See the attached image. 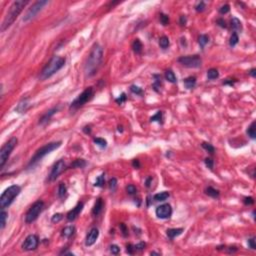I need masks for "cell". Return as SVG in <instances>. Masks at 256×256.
<instances>
[{
  "instance_id": "cell-1",
  "label": "cell",
  "mask_w": 256,
  "mask_h": 256,
  "mask_svg": "<svg viewBox=\"0 0 256 256\" xmlns=\"http://www.w3.org/2000/svg\"><path fill=\"white\" fill-rule=\"evenodd\" d=\"M103 60V49L100 46V44L95 43L92 46V49L87 57V60L85 62L84 71L86 76L91 77L97 73L98 69L100 68Z\"/></svg>"
},
{
  "instance_id": "cell-2",
  "label": "cell",
  "mask_w": 256,
  "mask_h": 256,
  "mask_svg": "<svg viewBox=\"0 0 256 256\" xmlns=\"http://www.w3.org/2000/svg\"><path fill=\"white\" fill-rule=\"evenodd\" d=\"M27 4H28V1H24V0H17V1H14L11 4L1 24V32H4L5 30L8 29L13 24V22L16 20L18 15L21 13L22 10Z\"/></svg>"
},
{
  "instance_id": "cell-3",
  "label": "cell",
  "mask_w": 256,
  "mask_h": 256,
  "mask_svg": "<svg viewBox=\"0 0 256 256\" xmlns=\"http://www.w3.org/2000/svg\"><path fill=\"white\" fill-rule=\"evenodd\" d=\"M64 65H65V58L60 56H53L50 59V61L45 65V67L42 69V71L40 72L39 79L45 80L47 78L51 77L57 71H59Z\"/></svg>"
},
{
  "instance_id": "cell-4",
  "label": "cell",
  "mask_w": 256,
  "mask_h": 256,
  "mask_svg": "<svg viewBox=\"0 0 256 256\" xmlns=\"http://www.w3.org/2000/svg\"><path fill=\"white\" fill-rule=\"evenodd\" d=\"M62 142L61 141H56V142H50L45 144L44 146H42L41 148H39L38 150L35 152V154L32 156V158L30 159V161L28 162V165H27V168H31L33 167L37 162H39L44 156H46L47 154L51 153L52 151L56 150V149L59 148L61 146Z\"/></svg>"
},
{
  "instance_id": "cell-5",
  "label": "cell",
  "mask_w": 256,
  "mask_h": 256,
  "mask_svg": "<svg viewBox=\"0 0 256 256\" xmlns=\"http://www.w3.org/2000/svg\"><path fill=\"white\" fill-rule=\"evenodd\" d=\"M20 191H21V188L18 185H11L8 188L5 189L3 193L1 194V197H0V207H1V209H5L9 205H11L14 199L19 195Z\"/></svg>"
},
{
  "instance_id": "cell-6",
  "label": "cell",
  "mask_w": 256,
  "mask_h": 256,
  "mask_svg": "<svg viewBox=\"0 0 256 256\" xmlns=\"http://www.w3.org/2000/svg\"><path fill=\"white\" fill-rule=\"evenodd\" d=\"M93 95H94V89L93 87H87L86 89L83 91L81 94H79L70 104V109L76 110L78 108L82 107L83 105H85L88 101L92 99Z\"/></svg>"
},
{
  "instance_id": "cell-7",
  "label": "cell",
  "mask_w": 256,
  "mask_h": 256,
  "mask_svg": "<svg viewBox=\"0 0 256 256\" xmlns=\"http://www.w3.org/2000/svg\"><path fill=\"white\" fill-rule=\"evenodd\" d=\"M17 142H18L17 138L12 137L11 139H9V140L7 141L3 146H2L1 150H0V167H1V169L3 168L5 163H6L7 160H8L12 150H13V149L15 148V146L17 145Z\"/></svg>"
},
{
  "instance_id": "cell-8",
  "label": "cell",
  "mask_w": 256,
  "mask_h": 256,
  "mask_svg": "<svg viewBox=\"0 0 256 256\" xmlns=\"http://www.w3.org/2000/svg\"><path fill=\"white\" fill-rule=\"evenodd\" d=\"M43 208H44V202L42 200H37L36 202H34L31 205V207L28 209L26 215H25V222L27 224L34 222L35 220L38 218V216L42 212Z\"/></svg>"
},
{
  "instance_id": "cell-9",
  "label": "cell",
  "mask_w": 256,
  "mask_h": 256,
  "mask_svg": "<svg viewBox=\"0 0 256 256\" xmlns=\"http://www.w3.org/2000/svg\"><path fill=\"white\" fill-rule=\"evenodd\" d=\"M47 4H48V1H46V0H39V1L34 2V3L32 4V6L27 10V12L23 16V21L29 22L30 20H32L43 9V7Z\"/></svg>"
},
{
  "instance_id": "cell-10",
  "label": "cell",
  "mask_w": 256,
  "mask_h": 256,
  "mask_svg": "<svg viewBox=\"0 0 256 256\" xmlns=\"http://www.w3.org/2000/svg\"><path fill=\"white\" fill-rule=\"evenodd\" d=\"M180 64L188 68H199L202 64V59L198 55H189V56H181L177 60Z\"/></svg>"
},
{
  "instance_id": "cell-11",
  "label": "cell",
  "mask_w": 256,
  "mask_h": 256,
  "mask_svg": "<svg viewBox=\"0 0 256 256\" xmlns=\"http://www.w3.org/2000/svg\"><path fill=\"white\" fill-rule=\"evenodd\" d=\"M65 168H66V165H65V162L63 159H60V160L55 162V163L53 164L49 175H48V181L52 182V181L56 180V179L58 178V176H59L60 174L65 170Z\"/></svg>"
},
{
  "instance_id": "cell-12",
  "label": "cell",
  "mask_w": 256,
  "mask_h": 256,
  "mask_svg": "<svg viewBox=\"0 0 256 256\" xmlns=\"http://www.w3.org/2000/svg\"><path fill=\"white\" fill-rule=\"evenodd\" d=\"M39 244V239L35 234H30L25 238L23 244H22V249L25 251H31L35 250Z\"/></svg>"
},
{
  "instance_id": "cell-13",
  "label": "cell",
  "mask_w": 256,
  "mask_h": 256,
  "mask_svg": "<svg viewBox=\"0 0 256 256\" xmlns=\"http://www.w3.org/2000/svg\"><path fill=\"white\" fill-rule=\"evenodd\" d=\"M155 214H156V216L160 219L169 218L172 214V208H171L170 204L165 203V204L159 205L155 210Z\"/></svg>"
},
{
  "instance_id": "cell-14",
  "label": "cell",
  "mask_w": 256,
  "mask_h": 256,
  "mask_svg": "<svg viewBox=\"0 0 256 256\" xmlns=\"http://www.w3.org/2000/svg\"><path fill=\"white\" fill-rule=\"evenodd\" d=\"M83 206H84L83 202H78L77 205H76L74 208H73L72 210H70V211L67 213L66 218H67L68 221H74V220L79 216V214L81 213V211H82V209H83Z\"/></svg>"
},
{
  "instance_id": "cell-15",
  "label": "cell",
  "mask_w": 256,
  "mask_h": 256,
  "mask_svg": "<svg viewBox=\"0 0 256 256\" xmlns=\"http://www.w3.org/2000/svg\"><path fill=\"white\" fill-rule=\"evenodd\" d=\"M98 236H99V230L97 228H92L89 232H88L87 236H86L85 239V245L86 246H91L96 242V240L98 239Z\"/></svg>"
},
{
  "instance_id": "cell-16",
  "label": "cell",
  "mask_w": 256,
  "mask_h": 256,
  "mask_svg": "<svg viewBox=\"0 0 256 256\" xmlns=\"http://www.w3.org/2000/svg\"><path fill=\"white\" fill-rule=\"evenodd\" d=\"M103 207H104V202H103L102 198H98L96 200L94 206L92 208V215L93 216H98L103 210Z\"/></svg>"
},
{
  "instance_id": "cell-17",
  "label": "cell",
  "mask_w": 256,
  "mask_h": 256,
  "mask_svg": "<svg viewBox=\"0 0 256 256\" xmlns=\"http://www.w3.org/2000/svg\"><path fill=\"white\" fill-rule=\"evenodd\" d=\"M58 109H59V108H58V107H53V108H51V109H49L46 113L44 114V115L42 116L41 118L39 119V123H40V124H44V123H46L47 121L49 120V119L51 118L52 116L57 112Z\"/></svg>"
},
{
  "instance_id": "cell-18",
  "label": "cell",
  "mask_w": 256,
  "mask_h": 256,
  "mask_svg": "<svg viewBox=\"0 0 256 256\" xmlns=\"http://www.w3.org/2000/svg\"><path fill=\"white\" fill-rule=\"evenodd\" d=\"M182 232H183V228H170V229H167L166 234L170 239H173V238L179 236Z\"/></svg>"
},
{
  "instance_id": "cell-19",
  "label": "cell",
  "mask_w": 256,
  "mask_h": 256,
  "mask_svg": "<svg viewBox=\"0 0 256 256\" xmlns=\"http://www.w3.org/2000/svg\"><path fill=\"white\" fill-rule=\"evenodd\" d=\"M204 192H205V194L208 195V196H210V197H212V198H218L219 195H220V192L218 191V190L213 188V187H211V186L206 187L204 190Z\"/></svg>"
},
{
  "instance_id": "cell-20",
  "label": "cell",
  "mask_w": 256,
  "mask_h": 256,
  "mask_svg": "<svg viewBox=\"0 0 256 256\" xmlns=\"http://www.w3.org/2000/svg\"><path fill=\"white\" fill-rule=\"evenodd\" d=\"M184 85L187 89H192L196 85V78L194 76H189V77L184 79Z\"/></svg>"
},
{
  "instance_id": "cell-21",
  "label": "cell",
  "mask_w": 256,
  "mask_h": 256,
  "mask_svg": "<svg viewBox=\"0 0 256 256\" xmlns=\"http://www.w3.org/2000/svg\"><path fill=\"white\" fill-rule=\"evenodd\" d=\"M75 232V227L74 226H66L62 229L61 231V235L65 238H69L71 237Z\"/></svg>"
},
{
  "instance_id": "cell-22",
  "label": "cell",
  "mask_w": 256,
  "mask_h": 256,
  "mask_svg": "<svg viewBox=\"0 0 256 256\" xmlns=\"http://www.w3.org/2000/svg\"><path fill=\"white\" fill-rule=\"evenodd\" d=\"M132 49L133 51L136 53V54H140L142 52V49H143V45L141 41L139 39H135L132 43Z\"/></svg>"
},
{
  "instance_id": "cell-23",
  "label": "cell",
  "mask_w": 256,
  "mask_h": 256,
  "mask_svg": "<svg viewBox=\"0 0 256 256\" xmlns=\"http://www.w3.org/2000/svg\"><path fill=\"white\" fill-rule=\"evenodd\" d=\"M29 104L27 102V100H22L21 102H19V104L17 105V107L15 108V111H17L18 113H24L25 111L28 109Z\"/></svg>"
},
{
  "instance_id": "cell-24",
  "label": "cell",
  "mask_w": 256,
  "mask_h": 256,
  "mask_svg": "<svg viewBox=\"0 0 256 256\" xmlns=\"http://www.w3.org/2000/svg\"><path fill=\"white\" fill-rule=\"evenodd\" d=\"M86 165H87V163L84 159H76L71 163L70 168H84Z\"/></svg>"
},
{
  "instance_id": "cell-25",
  "label": "cell",
  "mask_w": 256,
  "mask_h": 256,
  "mask_svg": "<svg viewBox=\"0 0 256 256\" xmlns=\"http://www.w3.org/2000/svg\"><path fill=\"white\" fill-rule=\"evenodd\" d=\"M169 196H170L169 192L163 191V192H160V193H157V194L154 195L153 199L155 200V201H164V200H166Z\"/></svg>"
},
{
  "instance_id": "cell-26",
  "label": "cell",
  "mask_w": 256,
  "mask_h": 256,
  "mask_svg": "<svg viewBox=\"0 0 256 256\" xmlns=\"http://www.w3.org/2000/svg\"><path fill=\"white\" fill-rule=\"evenodd\" d=\"M231 27L233 28L234 31H239V30L242 29V24L241 21L239 19L236 18V17H233L231 19Z\"/></svg>"
},
{
  "instance_id": "cell-27",
  "label": "cell",
  "mask_w": 256,
  "mask_h": 256,
  "mask_svg": "<svg viewBox=\"0 0 256 256\" xmlns=\"http://www.w3.org/2000/svg\"><path fill=\"white\" fill-rule=\"evenodd\" d=\"M7 218H8V213L5 211L4 209H1V213H0V224H1V230L4 229L5 225H6Z\"/></svg>"
},
{
  "instance_id": "cell-28",
  "label": "cell",
  "mask_w": 256,
  "mask_h": 256,
  "mask_svg": "<svg viewBox=\"0 0 256 256\" xmlns=\"http://www.w3.org/2000/svg\"><path fill=\"white\" fill-rule=\"evenodd\" d=\"M218 77H219V72L218 70L215 69V68H211V69H209L208 71H207V78H208L209 80H214Z\"/></svg>"
},
{
  "instance_id": "cell-29",
  "label": "cell",
  "mask_w": 256,
  "mask_h": 256,
  "mask_svg": "<svg viewBox=\"0 0 256 256\" xmlns=\"http://www.w3.org/2000/svg\"><path fill=\"white\" fill-rule=\"evenodd\" d=\"M165 78H166L167 81H169V82H171V83H175L177 81L176 76H175V74H174V72L172 71V70H170V69H168V70H166V71H165Z\"/></svg>"
},
{
  "instance_id": "cell-30",
  "label": "cell",
  "mask_w": 256,
  "mask_h": 256,
  "mask_svg": "<svg viewBox=\"0 0 256 256\" xmlns=\"http://www.w3.org/2000/svg\"><path fill=\"white\" fill-rule=\"evenodd\" d=\"M247 134L251 139H255L256 137V132H255V121L250 124V126L247 128Z\"/></svg>"
},
{
  "instance_id": "cell-31",
  "label": "cell",
  "mask_w": 256,
  "mask_h": 256,
  "mask_svg": "<svg viewBox=\"0 0 256 256\" xmlns=\"http://www.w3.org/2000/svg\"><path fill=\"white\" fill-rule=\"evenodd\" d=\"M208 42H209V37L207 36V35L201 34L198 37V43H199V45H200V47H201V48H204V46Z\"/></svg>"
},
{
  "instance_id": "cell-32",
  "label": "cell",
  "mask_w": 256,
  "mask_h": 256,
  "mask_svg": "<svg viewBox=\"0 0 256 256\" xmlns=\"http://www.w3.org/2000/svg\"><path fill=\"white\" fill-rule=\"evenodd\" d=\"M169 44H170V42H169L168 37L162 36V37L159 38V45H160L161 48H163V49H166V48L169 46Z\"/></svg>"
},
{
  "instance_id": "cell-33",
  "label": "cell",
  "mask_w": 256,
  "mask_h": 256,
  "mask_svg": "<svg viewBox=\"0 0 256 256\" xmlns=\"http://www.w3.org/2000/svg\"><path fill=\"white\" fill-rule=\"evenodd\" d=\"M93 142H94L97 146H99L100 148H105V147L107 146V141L103 138H99V137L94 138L93 139Z\"/></svg>"
},
{
  "instance_id": "cell-34",
  "label": "cell",
  "mask_w": 256,
  "mask_h": 256,
  "mask_svg": "<svg viewBox=\"0 0 256 256\" xmlns=\"http://www.w3.org/2000/svg\"><path fill=\"white\" fill-rule=\"evenodd\" d=\"M105 184V174H101L100 176H98L97 178H96V181L94 183V186L96 187H102L103 185Z\"/></svg>"
},
{
  "instance_id": "cell-35",
  "label": "cell",
  "mask_w": 256,
  "mask_h": 256,
  "mask_svg": "<svg viewBox=\"0 0 256 256\" xmlns=\"http://www.w3.org/2000/svg\"><path fill=\"white\" fill-rule=\"evenodd\" d=\"M66 191H67V188L65 186L64 183H60L59 186H58V196L60 198H63V197L66 195Z\"/></svg>"
},
{
  "instance_id": "cell-36",
  "label": "cell",
  "mask_w": 256,
  "mask_h": 256,
  "mask_svg": "<svg viewBox=\"0 0 256 256\" xmlns=\"http://www.w3.org/2000/svg\"><path fill=\"white\" fill-rule=\"evenodd\" d=\"M162 120H163V113H162V111H158V112H157L155 115H153L150 118L151 122L157 121V122H159V123H162Z\"/></svg>"
},
{
  "instance_id": "cell-37",
  "label": "cell",
  "mask_w": 256,
  "mask_h": 256,
  "mask_svg": "<svg viewBox=\"0 0 256 256\" xmlns=\"http://www.w3.org/2000/svg\"><path fill=\"white\" fill-rule=\"evenodd\" d=\"M238 40H239V37H238V35L236 32H233L231 37H230V40H229V45L231 47H234L235 45L238 43Z\"/></svg>"
},
{
  "instance_id": "cell-38",
  "label": "cell",
  "mask_w": 256,
  "mask_h": 256,
  "mask_svg": "<svg viewBox=\"0 0 256 256\" xmlns=\"http://www.w3.org/2000/svg\"><path fill=\"white\" fill-rule=\"evenodd\" d=\"M153 77L156 78L155 81H154V83H153V88H154V90L158 91V88L160 87V85H161V76L160 75H153Z\"/></svg>"
},
{
  "instance_id": "cell-39",
  "label": "cell",
  "mask_w": 256,
  "mask_h": 256,
  "mask_svg": "<svg viewBox=\"0 0 256 256\" xmlns=\"http://www.w3.org/2000/svg\"><path fill=\"white\" fill-rule=\"evenodd\" d=\"M202 147H203V148H204L206 151H208L210 154H213V153H214V151H215V148H214V147L212 146L210 143L203 142V143H202Z\"/></svg>"
},
{
  "instance_id": "cell-40",
  "label": "cell",
  "mask_w": 256,
  "mask_h": 256,
  "mask_svg": "<svg viewBox=\"0 0 256 256\" xmlns=\"http://www.w3.org/2000/svg\"><path fill=\"white\" fill-rule=\"evenodd\" d=\"M126 191H127V193L129 195H134V194H136V192H137V188H136L134 185L129 184L126 186Z\"/></svg>"
},
{
  "instance_id": "cell-41",
  "label": "cell",
  "mask_w": 256,
  "mask_h": 256,
  "mask_svg": "<svg viewBox=\"0 0 256 256\" xmlns=\"http://www.w3.org/2000/svg\"><path fill=\"white\" fill-rule=\"evenodd\" d=\"M108 186H109L111 191H114L116 186H117V180H116V178H111L109 182H108Z\"/></svg>"
},
{
  "instance_id": "cell-42",
  "label": "cell",
  "mask_w": 256,
  "mask_h": 256,
  "mask_svg": "<svg viewBox=\"0 0 256 256\" xmlns=\"http://www.w3.org/2000/svg\"><path fill=\"white\" fill-rule=\"evenodd\" d=\"M130 91L131 92H133V93H135V94H138V95H141L142 94V89H141L140 87H138V86H136V85H131V87H130Z\"/></svg>"
},
{
  "instance_id": "cell-43",
  "label": "cell",
  "mask_w": 256,
  "mask_h": 256,
  "mask_svg": "<svg viewBox=\"0 0 256 256\" xmlns=\"http://www.w3.org/2000/svg\"><path fill=\"white\" fill-rule=\"evenodd\" d=\"M230 11V6L228 4H224L222 5L221 7L219 8V13L220 14H226Z\"/></svg>"
},
{
  "instance_id": "cell-44",
  "label": "cell",
  "mask_w": 256,
  "mask_h": 256,
  "mask_svg": "<svg viewBox=\"0 0 256 256\" xmlns=\"http://www.w3.org/2000/svg\"><path fill=\"white\" fill-rule=\"evenodd\" d=\"M159 18H160V22L163 25H167V24L169 23V17H168V15L161 13L160 14V17H159Z\"/></svg>"
},
{
  "instance_id": "cell-45",
  "label": "cell",
  "mask_w": 256,
  "mask_h": 256,
  "mask_svg": "<svg viewBox=\"0 0 256 256\" xmlns=\"http://www.w3.org/2000/svg\"><path fill=\"white\" fill-rule=\"evenodd\" d=\"M62 218H63V215L61 213H56V214H54L52 216L51 222L52 223H57V222H59L60 220H62Z\"/></svg>"
},
{
  "instance_id": "cell-46",
  "label": "cell",
  "mask_w": 256,
  "mask_h": 256,
  "mask_svg": "<svg viewBox=\"0 0 256 256\" xmlns=\"http://www.w3.org/2000/svg\"><path fill=\"white\" fill-rule=\"evenodd\" d=\"M204 163H205V165H206L207 167H208L209 169H213V165H214V161H213V159L208 158V157H207V158H205Z\"/></svg>"
},
{
  "instance_id": "cell-47",
  "label": "cell",
  "mask_w": 256,
  "mask_h": 256,
  "mask_svg": "<svg viewBox=\"0 0 256 256\" xmlns=\"http://www.w3.org/2000/svg\"><path fill=\"white\" fill-rule=\"evenodd\" d=\"M110 252L114 255H117L118 253L120 252V248H119V246H117V245L112 244L110 246Z\"/></svg>"
},
{
  "instance_id": "cell-48",
  "label": "cell",
  "mask_w": 256,
  "mask_h": 256,
  "mask_svg": "<svg viewBox=\"0 0 256 256\" xmlns=\"http://www.w3.org/2000/svg\"><path fill=\"white\" fill-rule=\"evenodd\" d=\"M205 7H206V6H205V3L203 1H201V2H199L196 6H195V10H196L197 12H202V11H204Z\"/></svg>"
},
{
  "instance_id": "cell-49",
  "label": "cell",
  "mask_w": 256,
  "mask_h": 256,
  "mask_svg": "<svg viewBox=\"0 0 256 256\" xmlns=\"http://www.w3.org/2000/svg\"><path fill=\"white\" fill-rule=\"evenodd\" d=\"M119 227H120V230L122 231L123 236H125V237L127 236V235H128V229H127V227H126V225L124 224V223H120Z\"/></svg>"
},
{
  "instance_id": "cell-50",
  "label": "cell",
  "mask_w": 256,
  "mask_h": 256,
  "mask_svg": "<svg viewBox=\"0 0 256 256\" xmlns=\"http://www.w3.org/2000/svg\"><path fill=\"white\" fill-rule=\"evenodd\" d=\"M126 99H127V97H126V94H125V93H122V94L119 96V97L115 101L118 103V104H122L123 102H125Z\"/></svg>"
},
{
  "instance_id": "cell-51",
  "label": "cell",
  "mask_w": 256,
  "mask_h": 256,
  "mask_svg": "<svg viewBox=\"0 0 256 256\" xmlns=\"http://www.w3.org/2000/svg\"><path fill=\"white\" fill-rule=\"evenodd\" d=\"M243 203L245 205H252L254 203V199L252 197H244L243 198Z\"/></svg>"
},
{
  "instance_id": "cell-52",
  "label": "cell",
  "mask_w": 256,
  "mask_h": 256,
  "mask_svg": "<svg viewBox=\"0 0 256 256\" xmlns=\"http://www.w3.org/2000/svg\"><path fill=\"white\" fill-rule=\"evenodd\" d=\"M145 246H146L145 242H140V243H138V244L134 245V248H135V251H137V250L140 251V250H143L144 248H145Z\"/></svg>"
},
{
  "instance_id": "cell-53",
  "label": "cell",
  "mask_w": 256,
  "mask_h": 256,
  "mask_svg": "<svg viewBox=\"0 0 256 256\" xmlns=\"http://www.w3.org/2000/svg\"><path fill=\"white\" fill-rule=\"evenodd\" d=\"M248 246H249L251 249L254 250L256 248V244H255V238L252 237V238H249L248 239Z\"/></svg>"
},
{
  "instance_id": "cell-54",
  "label": "cell",
  "mask_w": 256,
  "mask_h": 256,
  "mask_svg": "<svg viewBox=\"0 0 256 256\" xmlns=\"http://www.w3.org/2000/svg\"><path fill=\"white\" fill-rule=\"evenodd\" d=\"M126 251H127L128 254H133L134 251H135V248H134V245L132 244H127V246H126Z\"/></svg>"
},
{
  "instance_id": "cell-55",
  "label": "cell",
  "mask_w": 256,
  "mask_h": 256,
  "mask_svg": "<svg viewBox=\"0 0 256 256\" xmlns=\"http://www.w3.org/2000/svg\"><path fill=\"white\" fill-rule=\"evenodd\" d=\"M217 24H218L220 27H222V28H226V27H227L226 22H225L224 19H222V18L217 19Z\"/></svg>"
},
{
  "instance_id": "cell-56",
  "label": "cell",
  "mask_w": 256,
  "mask_h": 256,
  "mask_svg": "<svg viewBox=\"0 0 256 256\" xmlns=\"http://www.w3.org/2000/svg\"><path fill=\"white\" fill-rule=\"evenodd\" d=\"M187 22V18L185 15H182V16H180V19H179V24L181 25V26H184L185 24H186Z\"/></svg>"
},
{
  "instance_id": "cell-57",
  "label": "cell",
  "mask_w": 256,
  "mask_h": 256,
  "mask_svg": "<svg viewBox=\"0 0 256 256\" xmlns=\"http://www.w3.org/2000/svg\"><path fill=\"white\" fill-rule=\"evenodd\" d=\"M235 82H236V80H234V79H226L225 81H223V84H224V85H231L232 86Z\"/></svg>"
},
{
  "instance_id": "cell-58",
  "label": "cell",
  "mask_w": 256,
  "mask_h": 256,
  "mask_svg": "<svg viewBox=\"0 0 256 256\" xmlns=\"http://www.w3.org/2000/svg\"><path fill=\"white\" fill-rule=\"evenodd\" d=\"M132 165L134 168H139V167H140V162H139L138 159H134L132 161Z\"/></svg>"
},
{
  "instance_id": "cell-59",
  "label": "cell",
  "mask_w": 256,
  "mask_h": 256,
  "mask_svg": "<svg viewBox=\"0 0 256 256\" xmlns=\"http://www.w3.org/2000/svg\"><path fill=\"white\" fill-rule=\"evenodd\" d=\"M83 131H84V132H85L86 134H89V133L91 132V128H90V126H85V127L83 128Z\"/></svg>"
},
{
  "instance_id": "cell-60",
  "label": "cell",
  "mask_w": 256,
  "mask_h": 256,
  "mask_svg": "<svg viewBox=\"0 0 256 256\" xmlns=\"http://www.w3.org/2000/svg\"><path fill=\"white\" fill-rule=\"evenodd\" d=\"M249 74L251 75L252 77H255V76H256V69H255V68H252V69L250 70V71H249Z\"/></svg>"
},
{
  "instance_id": "cell-61",
  "label": "cell",
  "mask_w": 256,
  "mask_h": 256,
  "mask_svg": "<svg viewBox=\"0 0 256 256\" xmlns=\"http://www.w3.org/2000/svg\"><path fill=\"white\" fill-rule=\"evenodd\" d=\"M150 181H152V177H149V178H147V180H146V186L147 187L150 186Z\"/></svg>"
},
{
  "instance_id": "cell-62",
  "label": "cell",
  "mask_w": 256,
  "mask_h": 256,
  "mask_svg": "<svg viewBox=\"0 0 256 256\" xmlns=\"http://www.w3.org/2000/svg\"><path fill=\"white\" fill-rule=\"evenodd\" d=\"M118 131H119V132H123L122 126H118Z\"/></svg>"
},
{
  "instance_id": "cell-63",
  "label": "cell",
  "mask_w": 256,
  "mask_h": 256,
  "mask_svg": "<svg viewBox=\"0 0 256 256\" xmlns=\"http://www.w3.org/2000/svg\"><path fill=\"white\" fill-rule=\"evenodd\" d=\"M151 255H159V253H156V252H151Z\"/></svg>"
}]
</instances>
